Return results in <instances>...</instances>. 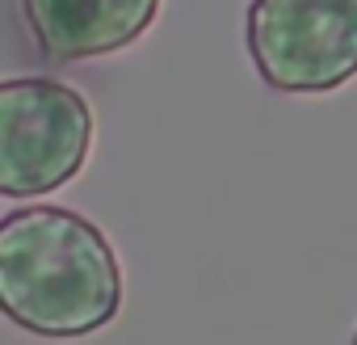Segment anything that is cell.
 I'll list each match as a JSON object with an SVG mask.
<instances>
[{
    "label": "cell",
    "instance_id": "1",
    "mask_svg": "<svg viewBox=\"0 0 357 345\" xmlns=\"http://www.w3.org/2000/svg\"><path fill=\"white\" fill-rule=\"evenodd\" d=\"M0 307L47 341H80L122 311L109 236L68 207H13L0 219Z\"/></svg>",
    "mask_w": 357,
    "mask_h": 345
},
{
    "label": "cell",
    "instance_id": "2",
    "mask_svg": "<svg viewBox=\"0 0 357 345\" xmlns=\"http://www.w3.org/2000/svg\"><path fill=\"white\" fill-rule=\"evenodd\" d=\"M93 152V105L55 76H13L0 85V194L43 198L72 177Z\"/></svg>",
    "mask_w": 357,
    "mask_h": 345
},
{
    "label": "cell",
    "instance_id": "3",
    "mask_svg": "<svg viewBox=\"0 0 357 345\" xmlns=\"http://www.w3.org/2000/svg\"><path fill=\"white\" fill-rule=\"evenodd\" d=\"M244 43L273 93H336L357 76V0H252Z\"/></svg>",
    "mask_w": 357,
    "mask_h": 345
},
{
    "label": "cell",
    "instance_id": "4",
    "mask_svg": "<svg viewBox=\"0 0 357 345\" xmlns=\"http://www.w3.org/2000/svg\"><path fill=\"white\" fill-rule=\"evenodd\" d=\"M34 47L51 64H84L139 43L164 0H17Z\"/></svg>",
    "mask_w": 357,
    "mask_h": 345
},
{
    "label": "cell",
    "instance_id": "5",
    "mask_svg": "<svg viewBox=\"0 0 357 345\" xmlns=\"http://www.w3.org/2000/svg\"><path fill=\"white\" fill-rule=\"evenodd\" d=\"M353 345H357V332H353Z\"/></svg>",
    "mask_w": 357,
    "mask_h": 345
}]
</instances>
